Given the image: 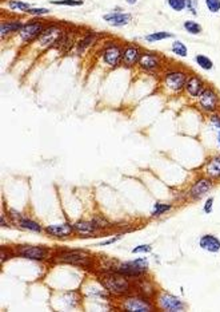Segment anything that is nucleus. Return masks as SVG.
Returning a JSON list of instances; mask_svg holds the SVG:
<instances>
[{"mask_svg": "<svg viewBox=\"0 0 220 312\" xmlns=\"http://www.w3.org/2000/svg\"><path fill=\"white\" fill-rule=\"evenodd\" d=\"M198 106L200 107V110L203 113H217L220 109L219 92L213 87H211V86H206V89L203 90L202 94L198 97Z\"/></svg>", "mask_w": 220, "mask_h": 312, "instance_id": "obj_1", "label": "nucleus"}, {"mask_svg": "<svg viewBox=\"0 0 220 312\" xmlns=\"http://www.w3.org/2000/svg\"><path fill=\"white\" fill-rule=\"evenodd\" d=\"M100 281L112 294L124 295L129 291V284L126 280V276L120 275V273H118V275L116 273H107V275L100 277Z\"/></svg>", "mask_w": 220, "mask_h": 312, "instance_id": "obj_2", "label": "nucleus"}, {"mask_svg": "<svg viewBox=\"0 0 220 312\" xmlns=\"http://www.w3.org/2000/svg\"><path fill=\"white\" fill-rule=\"evenodd\" d=\"M64 38V31L63 29L58 25H51L47 26L44 31L40 34L38 38L39 46L43 49H48V47L59 46L62 39Z\"/></svg>", "mask_w": 220, "mask_h": 312, "instance_id": "obj_3", "label": "nucleus"}, {"mask_svg": "<svg viewBox=\"0 0 220 312\" xmlns=\"http://www.w3.org/2000/svg\"><path fill=\"white\" fill-rule=\"evenodd\" d=\"M188 74L183 70L167 71L163 77V85L171 92H180L184 90Z\"/></svg>", "mask_w": 220, "mask_h": 312, "instance_id": "obj_4", "label": "nucleus"}, {"mask_svg": "<svg viewBox=\"0 0 220 312\" xmlns=\"http://www.w3.org/2000/svg\"><path fill=\"white\" fill-rule=\"evenodd\" d=\"M56 261L67 262V264L79 267L91 266V257L83 251H64L56 256Z\"/></svg>", "mask_w": 220, "mask_h": 312, "instance_id": "obj_5", "label": "nucleus"}, {"mask_svg": "<svg viewBox=\"0 0 220 312\" xmlns=\"http://www.w3.org/2000/svg\"><path fill=\"white\" fill-rule=\"evenodd\" d=\"M147 270H148L147 259H136L132 260V261L122 262V264L116 268V272L120 273V275H124L126 277H138L142 276L143 273H146Z\"/></svg>", "mask_w": 220, "mask_h": 312, "instance_id": "obj_6", "label": "nucleus"}, {"mask_svg": "<svg viewBox=\"0 0 220 312\" xmlns=\"http://www.w3.org/2000/svg\"><path fill=\"white\" fill-rule=\"evenodd\" d=\"M46 27L47 26L44 25V21L42 20H31L24 23L23 29H21L20 32H19V36H20L21 42L27 44V43L32 42V40L38 39L39 36H40V34L44 31Z\"/></svg>", "mask_w": 220, "mask_h": 312, "instance_id": "obj_7", "label": "nucleus"}, {"mask_svg": "<svg viewBox=\"0 0 220 312\" xmlns=\"http://www.w3.org/2000/svg\"><path fill=\"white\" fill-rule=\"evenodd\" d=\"M159 305H160L161 309L168 312H182L187 308V305L182 299H179L175 295L168 294V292H164L159 296Z\"/></svg>", "mask_w": 220, "mask_h": 312, "instance_id": "obj_8", "label": "nucleus"}, {"mask_svg": "<svg viewBox=\"0 0 220 312\" xmlns=\"http://www.w3.org/2000/svg\"><path fill=\"white\" fill-rule=\"evenodd\" d=\"M213 188V181L208 177H200L198 178L193 184V186L189 188L188 196L189 199L193 200H200Z\"/></svg>", "mask_w": 220, "mask_h": 312, "instance_id": "obj_9", "label": "nucleus"}, {"mask_svg": "<svg viewBox=\"0 0 220 312\" xmlns=\"http://www.w3.org/2000/svg\"><path fill=\"white\" fill-rule=\"evenodd\" d=\"M101 57H103V61H104V63L107 64V66L114 68L116 67V66H119V63L122 62L123 49L119 44L112 43V44H108V46L103 50Z\"/></svg>", "mask_w": 220, "mask_h": 312, "instance_id": "obj_10", "label": "nucleus"}, {"mask_svg": "<svg viewBox=\"0 0 220 312\" xmlns=\"http://www.w3.org/2000/svg\"><path fill=\"white\" fill-rule=\"evenodd\" d=\"M206 82L202 77H199L198 74H188L187 77V81H185L184 86V91L188 94L191 98H196L200 95L203 92V90L206 89Z\"/></svg>", "mask_w": 220, "mask_h": 312, "instance_id": "obj_11", "label": "nucleus"}, {"mask_svg": "<svg viewBox=\"0 0 220 312\" xmlns=\"http://www.w3.org/2000/svg\"><path fill=\"white\" fill-rule=\"evenodd\" d=\"M19 256L30 260H44L48 255V249L39 245H20L18 248Z\"/></svg>", "mask_w": 220, "mask_h": 312, "instance_id": "obj_12", "label": "nucleus"}, {"mask_svg": "<svg viewBox=\"0 0 220 312\" xmlns=\"http://www.w3.org/2000/svg\"><path fill=\"white\" fill-rule=\"evenodd\" d=\"M10 219H12L16 225H19L23 229H27V231L35 232V233H42L43 228L42 225L36 221H34L32 219H28V217H24L21 213L15 212V210H10Z\"/></svg>", "mask_w": 220, "mask_h": 312, "instance_id": "obj_13", "label": "nucleus"}, {"mask_svg": "<svg viewBox=\"0 0 220 312\" xmlns=\"http://www.w3.org/2000/svg\"><path fill=\"white\" fill-rule=\"evenodd\" d=\"M123 309L131 312H148L152 311L154 307H152L150 302H147L146 299L132 296V298H127L123 302Z\"/></svg>", "mask_w": 220, "mask_h": 312, "instance_id": "obj_14", "label": "nucleus"}, {"mask_svg": "<svg viewBox=\"0 0 220 312\" xmlns=\"http://www.w3.org/2000/svg\"><path fill=\"white\" fill-rule=\"evenodd\" d=\"M161 61L160 57L154 53H142L139 59V66L143 68L144 71L148 73H155L157 68L160 67Z\"/></svg>", "mask_w": 220, "mask_h": 312, "instance_id": "obj_15", "label": "nucleus"}, {"mask_svg": "<svg viewBox=\"0 0 220 312\" xmlns=\"http://www.w3.org/2000/svg\"><path fill=\"white\" fill-rule=\"evenodd\" d=\"M44 232H46L47 234H49V236H52V237H70L71 234L75 232V229H73V225H71V224L68 223H64V224H53V225H48V227L44 228Z\"/></svg>", "mask_w": 220, "mask_h": 312, "instance_id": "obj_16", "label": "nucleus"}, {"mask_svg": "<svg viewBox=\"0 0 220 312\" xmlns=\"http://www.w3.org/2000/svg\"><path fill=\"white\" fill-rule=\"evenodd\" d=\"M103 19L112 27H124L131 21L132 16L131 14H126V12H109V14L103 15Z\"/></svg>", "mask_w": 220, "mask_h": 312, "instance_id": "obj_17", "label": "nucleus"}, {"mask_svg": "<svg viewBox=\"0 0 220 312\" xmlns=\"http://www.w3.org/2000/svg\"><path fill=\"white\" fill-rule=\"evenodd\" d=\"M140 55H142V53H140L139 47L135 46V44H129L123 50L122 62L126 64L127 67H132L136 63H139Z\"/></svg>", "mask_w": 220, "mask_h": 312, "instance_id": "obj_18", "label": "nucleus"}, {"mask_svg": "<svg viewBox=\"0 0 220 312\" xmlns=\"http://www.w3.org/2000/svg\"><path fill=\"white\" fill-rule=\"evenodd\" d=\"M199 247L210 253H217L220 251V240L215 234H203L199 238Z\"/></svg>", "mask_w": 220, "mask_h": 312, "instance_id": "obj_19", "label": "nucleus"}, {"mask_svg": "<svg viewBox=\"0 0 220 312\" xmlns=\"http://www.w3.org/2000/svg\"><path fill=\"white\" fill-rule=\"evenodd\" d=\"M204 172H206L207 177L211 178L212 181L220 180V154L211 157L210 160L207 161Z\"/></svg>", "mask_w": 220, "mask_h": 312, "instance_id": "obj_20", "label": "nucleus"}, {"mask_svg": "<svg viewBox=\"0 0 220 312\" xmlns=\"http://www.w3.org/2000/svg\"><path fill=\"white\" fill-rule=\"evenodd\" d=\"M24 23L18 19H14V20H3L2 25H0V36L2 39H4L6 36L12 35L15 32H20V30L23 29Z\"/></svg>", "mask_w": 220, "mask_h": 312, "instance_id": "obj_21", "label": "nucleus"}, {"mask_svg": "<svg viewBox=\"0 0 220 312\" xmlns=\"http://www.w3.org/2000/svg\"><path fill=\"white\" fill-rule=\"evenodd\" d=\"M98 228V224L95 221H77V223L73 224L75 232L84 236V237H90V236L96 233Z\"/></svg>", "mask_w": 220, "mask_h": 312, "instance_id": "obj_22", "label": "nucleus"}, {"mask_svg": "<svg viewBox=\"0 0 220 312\" xmlns=\"http://www.w3.org/2000/svg\"><path fill=\"white\" fill-rule=\"evenodd\" d=\"M174 34L167 31H160V32H152L150 35L144 36V40L148 43H155L159 42V40H164V39H170V38H174Z\"/></svg>", "mask_w": 220, "mask_h": 312, "instance_id": "obj_23", "label": "nucleus"}, {"mask_svg": "<svg viewBox=\"0 0 220 312\" xmlns=\"http://www.w3.org/2000/svg\"><path fill=\"white\" fill-rule=\"evenodd\" d=\"M183 27H184L185 31L191 34V35H200L203 32V27L195 20H185L184 23H183Z\"/></svg>", "mask_w": 220, "mask_h": 312, "instance_id": "obj_24", "label": "nucleus"}, {"mask_svg": "<svg viewBox=\"0 0 220 312\" xmlns=\"http://www.w3.org/2000/svg\"><path fill=\"white\" fill-rule=\"evenodd\" d=\"M171 51L172 54L178 55V57L185 58L188 55V49L185 46L184 43L180 42V40H175L174 43L171 44Z\"/></svg>", "mask_w": 220, "mask_h": 312, "instance_id": "obj_25", "label": "nucleus"}, {"mask_svg": "<svg viewBox=\"0 0 220 312\" xmlns=\"http://www.w3.org/2000/svg\"><path fill=\"white\" fill-rule=\"evenodd\" d=\"M195 62L196 64L199 66L200 68H203V70L206 71H210L213 68V62L211 61L210 58L207 57V55H203V54H199V55H196L195 57Z\"/></svg>", "mask_w": 220, "mask_h": 312, "instance_id": "obj_26", "label": "nucleus"}, {"mask_svg": "<svg viewBox=\"0 0 220 312\" xmlns=\"http://www.w3.org/2000/svg\"><path fill=\"white\" fill-rule=\"evenodd\" d=\"M8 7L12 11L28 12V10H30L32 6L30 3H27V2H21V0H10V2H8Z\"/></svg>", "mask_w": 220, "mask_h": 312, "instance_id": "obj_27", "label": "nucleus"}, {"mask_svg": "<svg viewBox=\"0 0 220 312\" xmlns=\"http://www.w3.org/2000/svg\"><path fill=\"white\" fill-rule=\"evenodd\" d=\"M95 39H96V35H94V34H90V35H87L84 39H81L80 42L77 43V53L81 54L84 53V51L87 50L88 47L91 46L92 43L95 42Z\"/></svg>", "mask_w": 220, "mask_h": 312, "instance_id": "obj_28", "label": "nucleus"}, {"mask_svg": "<svg viewBox=\"0 0 220 312\" xmlns=\"http://www.w3.org/2000/svg\"><path fill=\"white\" fill-rule=\"evenodd\" d=\"M171 209H172L171 204H160V202H157V204H155L154 205V209H152V217L161 216V214L170 212Z\"/></svg>", "mask_w": 220, "mask_h": 312, "instance_id": "obj_29", "label": "nucleus"}, {"mask_svg": "<svg viewBox=\"0 0 220 312\" xmlns=\"http://www.w3.org/2000/svg\"><path fill=\"white\" fill-rule=\"evenodd\" d=\"M53 6H66V7H80L83 6V0H52Z\"/></svg>", "mask_w": 220, "mask_h": 312, "instance_id": "obj_30", "label": "nucleus"}, {"mask_svg": "<svg viewBox=\"0 0 220 312\" xmlns=\"http://www.w3.org/2000/svg\"><path fill=\"white\" fill-rule=\"evenodd\" d=\"M168 7L174 10L175 12H182L185 10L187 4H185V0H167Z\"/></svg>", "mask_w": 220, "mask_h": 312, "instance_id": "obj_31", "label": "nucleus"}, {"mask_svg": "<svg viewBox=\"0 0 220 312\" xmlns=\"http://www.w3.org/2000/svg\"><path fill=\"white\" fill-rule=\"evenodd\" d=\"M210 125L211 128L215 130V133H220V113L217 111V113H213L210 114Z\"/></svg>", "mask_w": 220, "mask_h": 312, "instance_id": "obj_32", "label": "nucleus"}, {"mask_svg": "<svg viewBox=\"0 0 220 312\" xmlns=\"http://www.w3.org/2000/svg\"><path fill=\"white\" fill-rule=\"evenodd\" d=\"M204 4L211 14H217L220 11V0H204Z\"/></svg>", "mask_w": 220, "mask_h": 312, "instance_id": "obj_33", "label": "nucleus"}, {"mask_svg": "<svg viewBox=\"0 0 220 312\" xmlns=\"http://www.w3.org/2000/svg\"><path fill=\"white\" fill-rule=\"evenodd\" d=\"M185 4H187L185 10H188V12L193 15H198V0H185Z\"/></svg>", "mask_w": 220, "mask_h": 312, "instance_id": "obj_34", "label": "nucleus"}, {"mask_svg": "<svg viewBox=\"0 0 220 312\" xmlns=\"http://www.w3.org/2000/svg\"><path fill=\"white\" fill-rule=\"evenodd\" d=\"M28 14L34 15V16H40V15L49 14V10H48V8H35V7H31V8H30V10H28Z\"/></svg>", "mask_w": 220, "mask_h": 312, "instance_id": "obj_35", "label": "nucleus"}, {"mask_svg": "<svg viewBox=\"0 0 220 312\" xmlns=\"http://www.w3.org/2000/svg\"><path fill=\"white\" fill-rule=\"evenodd\" d=\"M151 251H152L151 245L142 244V245H138V247H135V248L132 249V253H148V252H151Z\"/></svg>", "mask_w": 220, "mask_h": 312, "instance_id": "obj_36", "label": "nucleus"}, {"mask_svg": "<svg viewBox=\"0 0 220 312\" xmlns=\"http://www.w3.org/2000/svg\"><path fill=\"white\" fill-rule=\"evenodd\" d=\"M213 197H208V199L206 200V202H204V205H203V210H204V213L206 214H210L211 212H212L213 209Z\"/></svg>", "mask_w": 220, "mask_h": 312, "instance_id": "obj_37", "label": "nucleus"}, {"mask_svg": "<svg viewBox=\"0 0 220 312\" xmlns=\"http://www.w3.org/2000/svg\"><path fill=\"white\" fill-rule=\"evenodd\" d=\"M119 238H120V236H116V237L111 238V240H105V242L100 243V244H99V245H98V247H105V245L114 244V243H115V242H118V240H119Z\"/></svg>", "mask_w": 220, "mask_h": 312, "instance_id": "obj_38", "label": "nucleus"}, {"mask_svg": "<svg viewBox=\"0 0 220 312\" xmlns=\"http://www.w3.org/2000/svg\"><path fill=\"white\" fill-rule=\"evenodd\" d=\"M216 142H217V145H219V148H220V133H217V134H216Z\"/></svg>", "mask_w": 220, "mask_h": 312, "instance_id": "obj_39", "label": "nucleus"}, {"mask_svg": "<svg viewBox=\"0 0 220 312\" xmlns=\"http://www.w3.org/2000/svg\"><path fill=\"white\" fill-rule=\"evenodd\" d=\"M126 2H127V3H128V4H136L138 0H126Z\"/></svg>", "mask_w": 220, "mask_h": 312, "instance_id": "obj_40", "label": "nucleus"}]
</instances>
